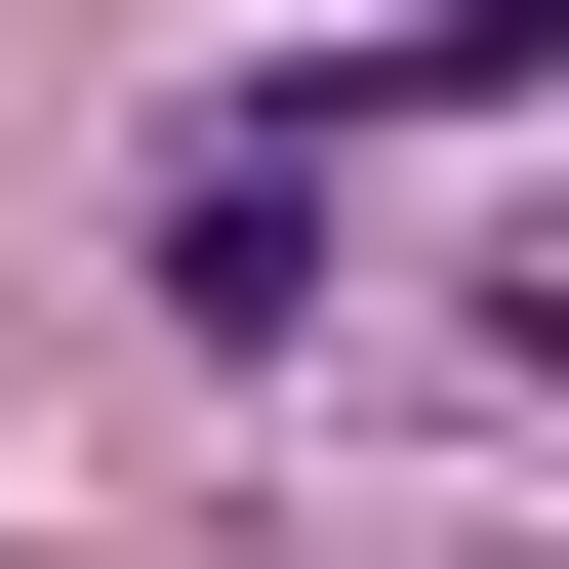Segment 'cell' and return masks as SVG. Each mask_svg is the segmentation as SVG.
Instances as JSON below:
<instances>
[{
  "mask_svg": "<svg viewBox=\"0 0 569 569\" xmlns=\"http://www.w3.org/2000/svg\"><path fill=\"white\" fill-rule=\"evenodd\" d=\"M163 326H244V367H284V326H326V122H203V163H163Z\"/></svg>",
  "mask_w": 569,
  "mask_h": 569,
  "instance_id": "1",
  "label": "cell"
}]
</instances>
